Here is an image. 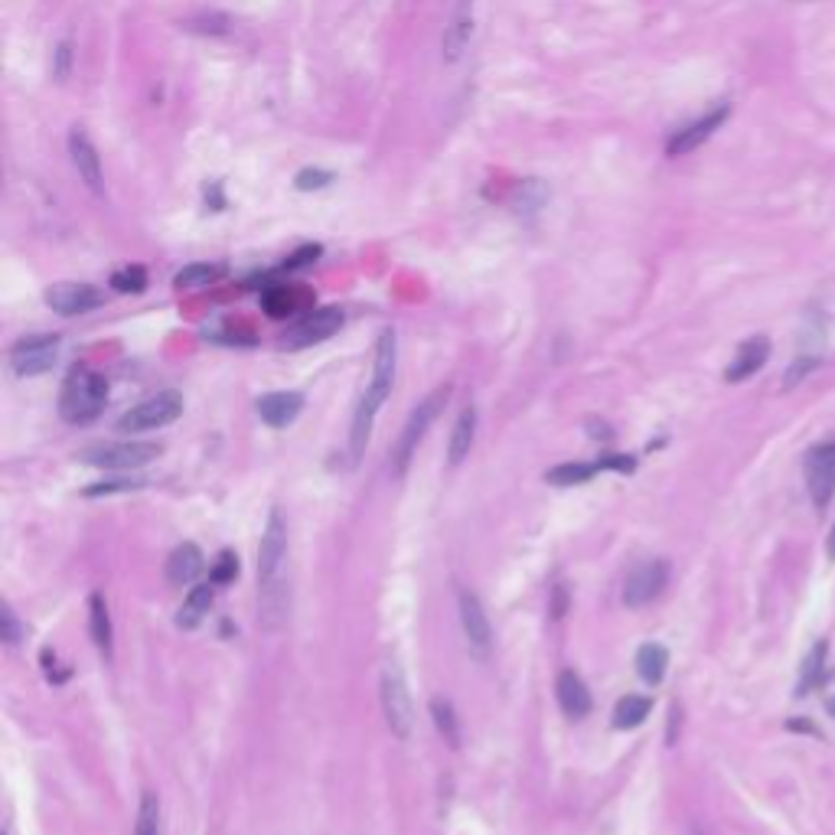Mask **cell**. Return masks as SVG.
<instances>
[{
    "label": "cell",
    "instance_id": "cell-1",
    "mask_svg": "<svg viewBox=\"0 0 835 835\" xmlns=\"http://www.w3.org/2000/svg\"><path fill=\"white\" fill-rule=\"evenodd\" d=\"M395 363H398L395 330H382L379 340H376V356H372V376H369L366 392H363V398H359V405L353 411V428H350V457L353 460L363 457L379 408L385 405V398H389V392H392Z\"/></svg>",
    "mask_w": 835,
    "mask_h": 835
},
{
    "label": "cell",
    "instance_id": "cell-2",
    "mask_svg": "<svg viewBox=\"0 0 835 835\" xmlns=\"http://www.w3.org/2000/svg\"><path fill=\"white\" fill-rule=\"evenodd\" d=\"M284 565H288V522L281 509H271L265 532L258 545V588H261V607L268 617H281L288 594H284Z\"/></svg>",
    "mask_w": 835,
    "mask_h": 835
},
{
    "label": "cell",
    "instance_id": "cell-3",
    "mask_svg": "<svg viewBox=\"0 0 835 835\" xmlns=\"http://www.w3.org/2000/svg\"><path fill=\"white\" fill-rule=\"evenodd\" d=\"M105 402H108V382L98 376V372L79 366L69 372L66 382H62L59 415H62V421H69V425H89V421L102 415Z\"/></svg>",
    "mask_w": 835,
    "mask_h": 835
},
{
    "label": "cell",
    "instance_id": "cell-4",
    "mask_svg": "<svg viewBox=\"0 0 835 835\" xmlns=\"http://www.w3.org/2000/svg\"><path fill=\"white\" fill-rule=\"evenodd\" d=\"M447 398H451V385H441V389H434L428 398H421V402L415 405V411L408 415L402 434H398L395 451H392V473H395V477H405V470L411 464V457H415L421 438L428 434L431 421L441 415V408L447 405Z\"/></svg>",
    "mask_w": 835,
    "mask_h": 835
},
{
    "label": "cell",
    "instance_id": "cell-5",
    "mask_svg": "<svg viewBox=\"0 0 835 835\" xmlns=\"http://www.w3.org/2000/svg\"><path fill=\"white\" fill-rule=\"evenodd\" d=\"M379 699H382V712H385V725H389V731L395 734V738L408 741L411 728H415V712H411L408 682H405V672L398 669V663L382 666Z\"/></svg>",
    "mask_w": 835,
    "mask_h": 835
},
{
    "label": "cell",
    "instance_id": "cell-6",
    "mask_svg": "<svg viewBox=\"0 0 835 835\" xmlns=\"http://www.w3.org/2000/svg\"><path fill=\"white\" fill-rule=\"evenodd\" d=\"M180 415H183V395L177 389H167V392L144 398V402L134 405L131 411H124L118 418V431H124V434L157 431V428L173 425Z\"/></svg>",
    "mask_w": 835,
    "mask_h": 835
},
{
    "label": "cell",
    "instance_id": "cell-7",
    "mask_svg": "<svg viewBox=\"0 0 835 835\" xmlns=\"http://www.w3.org/2000/svg\"><path fill=\"white\" fill-rule=\"evenodd\" d=\"M154 457H160V444L151 441H121V444H92L82 451V460L92 467L105 470H134L151 464Z\"/></svg>",
    "mask_w": 835,
    "mask_h": 835
},
{
    "label": "cell",
    "instance_id": "cell-8",
    "mask_svg": "<svg viewBox=\"0 0 835 835\" xmlns=\"http://www.w3.org/2000/svg\"><path fill=\"white\" fill-rule=\"evenodd\" d=\"M56 359H59V336H53V333L23 336L14 350H10V366H14V372L23 379L43 376V372L56 366Z\"/></svg>",
    "mask_w": 835,
    "mask_h": 835
},
{
    "label": "cell",
    "instance_id": "cell-9",
    "mask_svg": "<svg viewBox=\"0 0 835 835\" xmlns=\"http://www.w3.org/2000/svg\"><path fill=\"white\" fill-rule=\"evenodd\" d=\"M669 581V562L666 558H646L637 568L630 571L623 581V604L627 607H646L663 594Z\"/></svg>",
    "mask_w": 835,
    "mask_h": 835
},
{
    "label": "cell",
    "instance_id": "cell-10",
    "mask_svg": "<svg viewBox=\"0 0 835 835\" xmlns=\"http://www.w3.org/2000/svg\"><path fill=\"white\" fill-rule=\"evenodd\" d=\"M340 327H343V310L340 307L310 310L307 317H301L288 333H284L281 346H284V350H304V346H314V343L330 340V336Z\"/></svg>",
    "mask_w": 835,
    "mask_h": 835
},
{
    "label": "cell",
    "instance_id": "cell-11",
    "mask_svg": "<svg viewBox=\"0 0 835 835\" xmlns=\"http://www.w3.org/2000/svg\"><path fill=\"white\" fill-rule=\"evenodd\" d=\"M457 604H460V627H464L467 650L477 659H490L493 627H490V617H486V610L480 604V597L473 594V591H460Z\"/></svg>",
    "mask_w": 835,
    "mask_h": 835
},
{
    "label": "cell",
    "instance_id": "cell-12",
    "mask_svg": "<svg viewBox=\"0 0 835 835\" xmlns=\"http://www.w3.org/2000/svg\"><path fill=\"white\" fill-rule=\"evenodd\" d=\"M806 486L819 509H826L835 496V441L819 444L806 454Z\"/></svg>",
    "mask_w": 835,
    "mask_h": 835
},
{
    "label": "cell",
    "instance_id": "cell-13",
    "mask_svg": "<svg viewBox=\"0 0 835 835\" xmlns=\"http://www.w3.org/2000/svg\"><path fill=\"white\" fill-rule=\"evenodd\" d=\"M102 291L92 288V284H76V281H62L53 284V288L46 291V304L56 310L62 317H79V314H89V310L102 307Z\"/></svg>",
    "mask_w": 835,
    "mask_h": 835
},
{
    "label": "cell",
    "instance_id": "cell-14",
    "mask_svg": "<svg viewBox=\"0 0 835 835\" xmlns=\"http://www.w3.org/2000/svg\"><path fill=\"white\" fill-rule=\"evenodd\" d=\"M728 115H731V105H718V108H712L708 111V115H702L699 121H692V124H685L682 131H676L669 137V144H666V154L669 157H682V154H692L695 147H702L708 137H712L721 124L728 121Z\"/></svg>",
    "mask_w": 835,
    "mask_h": 835
},
{
    "label": "cell",
    "instance_id": "cell-15",
    "mask_svg": "<svg viewBox=\"0 0 835 835\" xmlns=\"http://www.w3.org/2000/svg\"><path fill=\"white\" fill-rule=\"evenodd\" d=\"M69 154H72V164H76L79 177L85 180L92 193H102L105 190V173H102V157H98L95 144L89 141V134L82 128H72L69 134Z\"/></svg>",
    "mask_w": 835,
    "mask_h": 835
},
{
    "label": "cell",
    "instance_id": "cell-16",
    "mask_svg": "<svg viewBox=\"0 0 835 835\" xmlns=\"http://www.w3.org/2000/svg\"><path fill=\"white\" fill-rule=\"evenodd\" d=\"M555 695H558V705H562V712H565L568 718L581 721L584 715L591 712V692H588V685H584V679L578 676L575 669L558 672Z\"/></svg>",
    "mask_w": 835,
    "mask_h": 835
},
{
    "label": "cell",
    "instance_id": "cell-17",
    "mask_svg": "<svg viewBox=\"0 0 835 835\" xmlns=\"http://www.w3.org/2000/svg\"><path fill=\"white\" fill-rule=\"evenodd\" d=\"M767 356H770V340H767V336H751V340L741 343L738 356L731 359V366L725 369V379L728 382L751 379L754 372H760V366L767 363Z\"/></svg>",
    "mask_w": 835,
    "mask_h": 835
},
{
    "label": "cell",
    "instance_id": "cell-18",
    "mask_svg": "<svg viewBox=\"0 0 835 835\" xmlns=\"http://www.w3.org/2000/svg\"><path fill=\"white\" fill-rule=\"evenodd\" d=\"M301 408H304V395L297 392H271L265 398H258V415L271 428H288L301 415Z\"/></svg>",
    "mask_w": 835,
    "mask_h": 835
},
{
    "label": "cell",
    "instance_id": "cell-19",
    "mask_svg": "<svg viewBox=\"0 0 835 835\" xmlns=\"http://www.w3.org/2000/svg\"><path fill=\"white\" fill-rule=\"evenodd\" d=\"M203 571V552L193 542H183L170 552L167 558V581L183 588V584H193L196 575Z\"/></svg>",
    "mask_w": 835,
    "mask_h": 835
},
{
    "label": "cell",
    "instance_id": "cell-20",
    "mask_svg": "<svg viewBox=\"0 0 835 835\" xmlns=\"http://www.w3.org/2000/svg\"><path fill=\"white\" fill-rule=\"evenodd\" d=\"M473 438H477V408L467 405V408L457 415V421H454L451 438H447V460H451L454 467L470 454Z\"/></svg>",
    "mask_w": 835,
    "mask_h": 835
},
{
    "label": "cell",
    "instance_id": "cell-21",
    "mask_svg": "<svg viewBox=\"0 0 835 835\" xmlns=\"http://www.w3.org/2000/svg\"><path fill=\"white\" fill-rule=\"evenodd\" d=\"M470 33H473V7H470V0H460L451 27L444 33V59L447 62L460 59V53H464L470 43Z\"/></svg>",
    "mask_w": 835,
    "mask_h": 835
},
{
    "label": "cell",
    "instance_id": "cell-22",
    "mask_svg": "<svg viewBox=\"0 0 835 835\" xmlns=\"http://www.w3.org/2000/svg\"><path fill=\"white\" fill-rule=\"evenodd\" d=\"M213 588H216L213 581H209V584H196V588H190V594H186L183 604H180L177 627L193 630V627H199V623H203V617L209 614V607H213Z\"/></svg>",
    "mask_w": 835,
    "mask_h": 835
},
{
    "label": "cell",
    "instance_id": "cell-23",
    "mask_svg": "<svg viewBox=\"0 0 835 835\" xmlns=\"http://www.w3.org/2000/svg\"><path fill=\"white\" fill-rule=\"evenodd\" d=\"M89 630H92V640L98 646V653L105 659H111V614H108V604L102 594H92L89 597Z\"/></svg>",
    "mask_w": 835,
    "mask_h": 835
},
{
    "label": "cell",
    "instance_id": "cell-24",
    "mask_svg": "<svg viewBox=\"0 0 835 835\" xmlns=\"http://www.w3.org/2000/svg\"><path fill=\"white\" fill-rule=\"evenodd\" d=\"M666 666H669L666 646H659V643L640 646V653H637V672H640V679H643L646 685H659V682H663Z\"/></svg>",
    "mask_w": 835,
    "mask_h": 835
},
{
    "label": "cell",
    "instance_id": "cell-25",
    "mask_svg": "<svg viewBox=\"0 0 835 835\" xmlns=\"http://www.w3.org/2000/svg\"><path fill=\"white\" fill-rule=\"evenodd\" d=\"M650 708H653V702L646 699V695H623V699L617 702V708H614V725L620 731L640 728L643 721L650 718Z\"/></svg>",
    "mask_w": 835,
    "mask_h": 835
},
{
    "label": "cell",
    "instance_id": "cell-26",
    "mask_svg": "<svg viewBox=\"0 0 835 835\" xmlns=\"http://www.w3.org/2000/svg\"><path fill=\"white\" fill-rule=\"evenodd\" d=\"M297 304H301V291L284 288V284H278V288H268L265 294H261V307H265V314L268 317H278V320L294 314Z\"/></svg>",
    "mask_w": 835,
    "mask_h": 835
},
{
    "label": "cell",
    "instance_id": "cell-27",
    "mask_svg": "<svg viewBox=\"0 0 835 835\" xmlns=\"http://www.w3.org/2000/svg\"><path fill=\"white\" fill-rule=\"evenodd\" d=\"M826 653H829V646L826 643H816L813 650H809L806 656V663H803V672H800V682H796V695H809L816 689V685L822 682V666H826Z\"/></svg>",
    "mask_w": 835,
    "mask_h": 835
},
{
    "label": "cell",
    "instance_id": "cell-28",
    "mask_svg": "<svg viewBox=\"0 0 835 835\" xmlns=\"http://www.w3.org/2000/svg\"><path fill=\"white\" fill-rule=\"evenodd\" d=\"M597 473V464H581V460H571V464H558L552 470H545V483L552 486H578L588 483Z\"/></svg>",
    "mask_w": 835,
    "mask_h": 835
},
{
    "label": "cell",
    "instance_id": "cell-29",
    "mask_svg": "<svg viewBox=\"0 0 835 835\" xmlns=\"http://www.w3.org/2000/svg\"><path fill=\"white\" fill-rule=\"evenodd\" d=\"M431 715H434V728L444 734V741L457 747L460 744V725H457V715H454V705L447 699H434L431 702Z\"/></svg>",
    "mask_w": 835,
    "mask_h": 835
},
{
    "label": "cell",
    "instance_id": "cell-30",
    "mask_svg": "<svg viewBox=\"0 0 835 835\" xmlns=\"http://www.w3.org/2000/svg\"><path fill=\"white\" fill-rule=\"evenodd\" d=\"M134 835H160V803L154 793L141 796V809H137Z\"/></svg>",
    "mask_w": 835,
    "mask_h": 835
},
{
    "label": "cell",
    "instance_id": "cell-31",
    "mask_svg": "<svg viewBox=\"0 0 835 835\" xmlns=\"http://www.w3.org/2000/svg\"><path fill=\"white\" fill-rule=\"evenodd\" d=\"M219 278H222L219 265H190L177 274V288H209Z\"/></svg>",
    "mask_w": 835,
    "mask_h": 835
},
{
    "label": "cell",
    "instance_id": "cell-32",
    "mask_svg": "<svg viewBox=\"0 0 835 835\" xmlns=\"http://www.w3.org/2000/svg\"><path fill=\"white\" fill-rule=\"evenodd\" d=\"M111 288L118 294H141L147 288V271L141 265H131V268H121L111 274Z\"/></svg>",
    "mask_w": 835,
    "mask_h": 835
},
{
    "label": "cell",
    "instance_id": "cell-33",
    "mask_svg": "<svg viewBox=\"0 0 835 835\" xmlns=\"http://www.w3.org/2000/svg\"><path fill=\"white\" fill-rule=\"evenodd\" d=\"M235 575H239V555H235V552H219V558L213 562V571H209V581H213L216 588H222V584L235 581Z\"/></svg>",
    "mask_w": 835,
    "mask_h": 835
},
{
    "label": "cell",
    "instance_id": "cell-34",
    "mask_svg": "<svg viewBox=\"0 0 835 835\" xmlns=\"http://www.w3.org/2000/svg\"><path fill=\"white\" fill-rule=\"evenodd\" d=\"M144 480L141 477H115V480H102L85 490V496H111V493H131V490H141Z\"/></svg>",
    "mask_w": 835,
    "mask_h": 835
},
{
    "label": "cell",
    "instance_id": "cell-35",
    "mask_svg": "<svg viewBox=\"0 0 835 835\" xmlns=\"http://www.w3.org/2000/svg\"><path fill=\"white\" fill-rule=\"evenodd\" d=\"M327 183H333V173H330V170H317V167H307V170H301V173L294 177V186H297L301 193L323 190Z\"/></svg>",
    "mask_w": 835,
    "mask_h": 835
},
{
    "label": "cell",
    "instance_id": "cell-36",
    "mask_svg": "<svg viewBox=\"0 0 835 835\" xmlns=\"http://www.w3.org/2000/svg\"><path fill=\"white\" fill-rule=\"evenodd\" d=\"M816 366H819V359H813V356L796 359V363L787 369V376H783V389H793V385H796V382H803L806 372H813Z\"/></svg>",
    "mask_w": 835,
    "mask_h": 835
},
{
    "label": "cell",
    "instance_id": "cell-37",
    "mask_svg": "<svg viewBox=\"0 0 835 835\" xmlns=\"http://www.w3.org/2000/svg\"><path fill=\"white\" fill-rule=\"evenodd\" d=\"M597 470H620V473H630V470H637V460L627 457V454H604V457H597Z\"/></svg>",
    "mask_w": 835,
    "mask_h": 835
},
{
    "label": "cell",
    "instance_id": "cell-38",
    "mask_svg": "<svg viewBox=\"0 0 835 835\" xmlns=\"http://www.w3.org/2000/svg\"><path fill=\"white\" fill-rule=\"evenodd\" d=\"M0 620H4V643L14 646L20 640V627H17V617H14V610H10V604H4V614H0Z\"/></svg>",
    "mask_w": 835,
    "mask_h": 835
},
{
    "label": "cell",
    "instance_id": "cell-39",
    "mask_svg": "<svg viewBox=\"0 0 835 835\" xmlns=\"http://www.w3.org/2000/svg\"><path fill=\"white\" fill-rule=\"evenodd\" d=\"M320 255V245H304L301 252L297 255H291V261H288V268H304L307 261H314Z\"/></svg>",
    "mask_w": 835,
    "mask_h": 835
},
{
    "label": "cell",
    "instance_id": "cell-40",
    "mask_svg": "<svg viewBox=\"0 0 835 835\" xmlns=\"http://www.w3.org/2000/svg\"><path fill=\"white\" fill-rule=\"evenodd\" d=\"M56 59H59V66H56V79H66V76H69L72 46H69V43H59V49H56Z\"/></svg>",
    "mask_w": 835,
    "mask_h": 835
},
{
    "label": "cell",
    "instance_id": "cell-41",
    "mask_svg": "<svg viewBox=\"0 0 835 835\" xmlns=\"http://www.w3.org/2000/svg\"><path fill=\"white\" fill-rule=\"evenodd\" d=\"M552 614H555V617L565 614V588H562V584L555 588V607H552Z\"/></svg>",
    "mask_w": 835,
    "mask_h": 835
},
{
    "label": "cell",
    "instance_id": "cell-42",
    "mask_svg": "<svg viewBox=\"0 0 835 835\" xmlns=\"http://www.w3.org/2000/svg\"><path fill=\"white\" fill-rule=\"evenodd\" d=\"M829 558H835V526L829 532Z\"/></svg>",
    "mask_w": 835,
    "mask_h": 835
},
{
    "label": "cell",
    "instance_id": "cell-43",
    "mask_svg": "<svg viewBox=\"0 0 835 835\" xmlns=\"http://www.w3.org/2000/svg\"><path fill=\"white\" fill-rule=\"evenodd\" d=\"M829 715L835 718V699H829Z\"/></svg>",
    "mask_w": 835,
    "mask_h": 835
}]
</instances>
